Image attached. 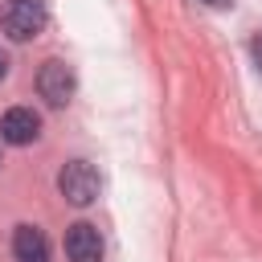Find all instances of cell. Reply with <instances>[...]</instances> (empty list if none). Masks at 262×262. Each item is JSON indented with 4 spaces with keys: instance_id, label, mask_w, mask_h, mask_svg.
Here are the masks:
<instances>
[{
    "instance_id": "cell-1",
    "label": "cell",
    "mask_w": 262,
    "mask_h": 262,
    "mask_svg": "<svg viewBox=\"0 0 262 262\" xmlns=\"http://www.w3.org/2000/svg\"><path fill=\"white\" fill-rule=\"evenodd\" d=\"M49 12H45V0H8L0 8V29L8 41H33L41 29H45Z\"/></svg>"
},
{
    "instance_id": "cell-2",
    "label": "cell",
    "mask_w": 262,
    "mask_h": 262,
    "mask_svg": "<svg viewBox=\"0 0 262 262\" xmlns=\"http://www.w3.org/2000/svg\"><path fill=\"white\" fill-rule=\"evenodd\" d=\"M98 188H102L98 168L86 164V160H70V164L57 172V192H61L70 205H78V209L94 205V201H98Z\"/></svg>"
},
{
    "instance_id": "cell-3",
    "label": "cell",
    "mask_w": 262,
    "mask_h": 262,
    "mask_svg": "<svg viewBox=\"0 0 262 262\" xmlns=\"http://www.w3.org/2000/svg\"><path fill=\"white\" fill-rule=\"evenodd\" d=\"M74 86H78L74 66L61 61V57H49V61L37 70V90H41V98H45L49 106H66V102L74 98Z\"/></svg>"
},
{
    "instance_id": "cell-4",
    "label": "cell",
    "mask_w": 262,
    "mask_h": 262,
    "mask_svg": "<svg viewBox=\"0 0 262 262\" xmlns=\"http://www.w3.org/2000/svg\"><path fill=\"white\" fill-rule=\"evenodd\" d=\"M0 135H4V143L25 147V143H33V139L41 135V115H37L33 106H12V111H4V119H0Z\"/></svg>"
},
{
    "instance_id": "cell-5",
    "label": "cell",
    "mask_w": 262,
    "mask_h": 262,
    "mask_svg": "<svg viewBox=\"0 0 262 262\" xmlns=\"http://www.w3.org/2000/svg\"><path fill=\"white\" fill-rule=\"evenodd\" d=\"M66 258L70 262H102V237L90 221H74L66 229Z\"/></svg>"
},
{
    "instance_id": "cell-6",
    "label": "cell",
    "mask_w": 262,
    "mask_h": 262,
    "mask_svg": "<svg viewBox=\"0 0 262 262\" xmlns=\"http://www.w3.org/2000/svg\"><path fill=\"white\" fill-rule=\"evenodd\" d=\"M12 254H16V262H49V237L37 225H16Z\"/></svg>"
},
{
    "instance_id": "cell-7",
    "label": "cell",
    "mask_w": 262,
    "mask_h": 262,
    "mask_svg": "<svg viewBox=\"0 0 262 262\" xmlns=\"http://www.w3.org/2000/svg\"><path fill=\"white\" fill-rule=\"evenodd\" d=\"M250 53H254V66H258V70H262V33H258V37H254V41H250Z\"/></svg>"
},
{
    "instance_id": "cell-8",
    "label": "cell",
    "mask_w": 262,
    "mask_h": 262,
    "mask_svg": "<svg viewBox=\"0 0 262 262\" xmlns=\"http://www.w3.org/2000/svg\"><path fill=\"white\" fill-rule=\"evenodd\" d=\"M205 4H209V8H229L233 0H205Z\"/></svg>"
},
{
    "instance_id": "cell-9",
    "label": "cell",
    "mask_w": 262,
    "mask_h": 262,
    "mask_svg": "<svg viewBox=\"0 0 262 262\" xmlns=\"http://www.w3.org/2000/svg\"><path fill=\"white\" fill-rule=\"evenodd\" d=\"M4 74H8V57L0 53V78H4Z\"/></svg>"
}]
</instances>
